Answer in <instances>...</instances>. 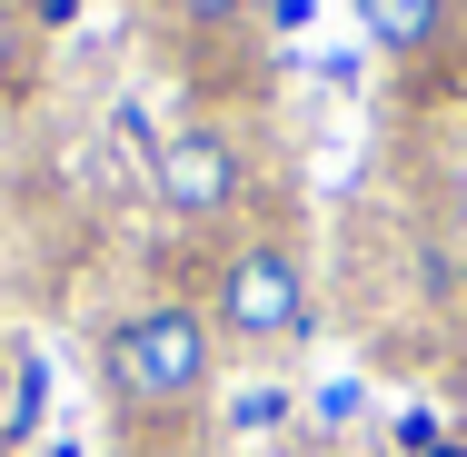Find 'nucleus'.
<instances>
[{
    "label": "nucleus",
    "instance_id": "2",
    "mask_svg": "<svg viewBox=\"0 0 467 457\" xmlns=\"http://www.w3.org/2000/svg\"><path fill=\"white\" fill-rule=\"evenodd\" d=\"M209 328L219 348H298L308 338V259L288 229H239L219 259H209Z\"/></svg>",
    "mask_w": 467,
    "mask_h": 457
},
{
    "label": "nucleus",
    "instance_id": "1",
    "mask_svg": "<svg viewBox=\"0 0 467 457\" xmlns=\"http://www.w3.org/2000/svg\"><path fill=\"white\" fill-rule=\"evenodd\" d=\"M219 388V328L199 298H130L99 328V398L119 418V438H189L199 408Z\"/></svg>",
    "mask_w": 467,
    "mask_h": 457
},
{
    "label": "nucleus",
    "instance_id": "5",
    "mask_svg": "<svg viewBox=\"0 0 467 457\" xmlns=\"http://www.w3.org/2000/svg\"><path fill=\"white\" fill-rule=\"evenodd\" d=\"M150 20H160L170 40H189V50H229V40L259 20V0H150Z\"/></svg>",
    "mask_w": 467,
    "mask_h": 457
},
{
    "label": "nucleus",
    "instance_id": "6",
    "mask_svg": "<svg viewBox=\"0 0 467 457\" xmlns=\"http://www.w3.org/2000/svg\"><path fill=\"white\" fill-rule=\"evenodd\" d=\"M0 457H10V438H0Z\"/></svg>",
    "mask_w": 467,
    "mask_h": 457
},
{
    "label": "nucleus",
    "instance_id": "4",
    "mask_svg": "<svg viewBox=\"0 0 467 457\" xmlns=\"http://www.w3.org/2000/svg\"><path fill=\"white\" fill-rule=\"evenodd\" d=\"M348 10H358L368 50L398 60V70H428V60L458 40V0H348Z\"/></svg>",
    "mask_w": 467,
    "mask_h": 457
},
{
    "label": "nucleus",
    "instance_id": "3",
    "mask_svg": "<svg viewBox=\"0 0 467 457\" xmlns=\"http://www.w3.org/2000/svg\"><path fill=\"white\" fill-rule=\"evenodd\" d=\"M150 189H160V209L180 219V229H229L239 209H249V140L229 130V119H180L160 150H150Z\"/></svg>",
    "mask_w": 467,
    "mask_h": 457
}]
</instances>
